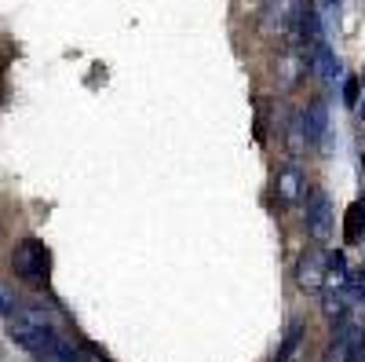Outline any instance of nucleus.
Masks as SVG:
<instances>
[{"instance_id":"nucleus-1","label":"nucleus","mask_w":365,"mask_h":362,"mask_svg":"<svg viewBox=\"0 0 365 362\" xmlns=\"http://www.w3.org/2000/svg\"><path fill=\"white\" fill-rule=\"evenodd\" d=\"M8 337H11L19 348L37 351V355L51 351V348H55V341H58L51 315H48V311H41V308L15 311V315H11V326H8Z\"/></svg>"},{"instance_id":"nucleus-2","label":"nucleus","mask_w":365,"mask_h":362,"mask_svg":"<svg viewBox=\"0 0 365 362\" xmlns=\"http://www.w3.org/2000/svg\"><path fill=\"white\" fill-rule=\"evenodd\" d=\"M11 271L29 286H44L51 275V249L41 238H22L11 249Z\"/></svg>"},{"instance_id":"nucleus-3","label":"nucleus","mask_w":365,"mask_h":362,"mask_svg":"<svg viewBox=\"0 0 365 362\" xmlns=\"http://www.w3.org/2000/svg\"><path fill=\"white\" fill-rule=\"evenodd\" d=\"M299 8H303V0H270L267 11H263V26H267V34H278V37H285V41H292V44H296Z\"/></svg>"},{"instance_id":"nucleus-4","label":"nucleus","mask_w":365,"mask_h":362,"mask_svg":"<svg viewBox=\"0 0 365 362\" xmlns=\"http://www.w3.org/2000/svg\"><path fill=\"white\" fill-rule=\"evenodd\" d=\"M332 227H336V216H332V201L325 191H314L311 201H307V231L314 241H329L332 238Z\"/></svg>"},{"instance_id":"nucleus-5","label":"nucleus","mask_w":365,"mask_h":362,"mask_svg":"<svg viewBox=\"0 0 365 362\" xmlns=\"http://www.w3.org/2000/svg\"><path fill=\"white\" fill-rule=\"evenodd\" d=\"M329 282V271H325V256L322 253H303L296 263V286L303 293H322Z\"/></svg>"},{"instance_id":"nucleus-6","label":"nucleus","mask_w":365,"mask_h":362,"mask_svg":"<svg viewBox=\"0 0 365 362\" xmlns=\"http://www.w3.org/2000/svg\"><path fill=\"white\" fill-rule=\"evenodd\" d=\"M274 194H278L282 205H299L307 198V179H303V172L296 165H285L278 172V179H274Z\"/></svg>"},{"instance_id":"nucleus-7","label":"nucleus","mask_w":365,"mask_h":362,"mask_svg":"<svg viewBox=\"0 0 365 362\" xmlns=\"http://www.w3.org/2000/svg\"><path fill=\"white\" fill-rule=\"evenodd\" d=\"M299 117H303V136H307V146H322L325 132H329V106L322 99H314Z\"/></svg>"},{"instance_id":"nucleus-8","label":"nucleus","mask_w":365,"mask_h":362,"mask_svg":"<svg viewBox=\"0 0 365 362\" xmlns=\"http://www.w3.org/2000/svg\"><path fill=\"white\" fill-rule=\"evenodd\" d=\"M311 66H314V74H318L325 84H336V81H340V59L332 55V48H329L325 41H318V44L311 48Z\"/></svg>"},{"instance_id":"nucleus-9","label":"nucleus","mask_w":365,"mask_h":362,"mask_svg":"<svg viewBox=\"0 0 365 362\" xmlns=\"http://www.w3.org/2000/svg\"><path fill=\"white\" fill-rule=\"evenodd\" d=\"M303 341H307V326H303V322H292L289 333H285V341H282V348H278V355H274V362H292V358L299 355Z\"/></svg>"},{"instance_id":"nucleus-10","label":"nucleus","mask_w":365,"mask_h":362,"mask_svg":"<svg viewBox=\"0 0 365 362\" xmlns=\"http://www.w3.org/2000/svg\"><path fill=\"white\" fill-rule=\"evenodd\" d=\"M347 304H351L347 289H322V311H325L332 322H344V318H347Z\"/></svg>"},{"instance_id":"nucleus-11","label":"nucleus","mask_w":365,"mask_h":362,"mask_svg":"<svg viewBox=\"0 0 365 362\" xmlns=\"http://www.w3.org/2000/svg\"><path fill=\"white\" fill-rule=\"evenodd\" d=\"M361 231H365V205H361V201H354V205L347 208L344 234H347V241H358V238H361Z\"/></svg>"},{"instance_id":"nucleus-12","label":"nucleus","mask_w":365,"mask_h":362,"mask_svg":"<svg viewBox=\"0 0 365 362\" xmlns=\"http://www.w3.org/2000/svg\"><path fill=\"white\" fill-rule=\"evenodd\" d=\"M289 150L292 154H303V150H307V136H303V117L299 114H292V121H289Z\"/></svg>"},{"instance_id":"nucleus-13","label":"nucleus","mask_w":365,"mask_h":362,"mask_svg":"<svg viewBox=\"0 0 365 362\" xmlns=\"http://www.w3.org/2000/svg\"><path fill=\"white\" fill-rule=\"evenodd\" d=\"M19 311V296H15V289H8L4 282H0V318H11Z\"/></svg>"},{"instance_id":"nucleus-14","label":"nucleus","mask_w":365,"mask_h":362,"mask_svg":"<svg viewBox=\"0 0 365 362\" xmlns=\"http://www.w3.org/2000/svg\"><path fill=\"white\" fill-rule=\"evenodd\" d=\"M325 271H329V275H336V278H344L347 275V256L344 253H329L325 256Z\"/></svg>"},{"instance_id":"nucleus-15","label":"nucleus","mask_w":365,"mask_h":362,"mask_svg":"<svg viewBox=\"0 0 365 362\" xmlns=\"http://www.w3.org/2000/svg\"><path fill=\"white\" fill-rule=\"evenodd\" d=\"M344 103L347 106H358V77H347L344 81Z\"/></svg>"},{"instance_id":"nucleus-16","label":"nucleus","mask_w":365,"mask_h":362,"mask_svg":"<svg viewBox=\"0 0 365 362\" xmlns=\"http://www.w3.org/2000/svg\"><path fill=\"white\" fill-rule=\"evenodd\" d=\"M340 4H344V0H325V8H329V11H340Z\"/></svg>"},{"instance_id":"nucleus-17","label":"nucleus","mask_w":365,"mask_h":362,"mask_svg":"<svg viewBox=\"0 0 365 362\" xmlns=\"http://www.w3.org/2000/svg\"><path fill=\"white\" fill-rule=\"evenodd\" d=\"M361 121H365V99H361Z\"/></svg>"}]
</instances>
